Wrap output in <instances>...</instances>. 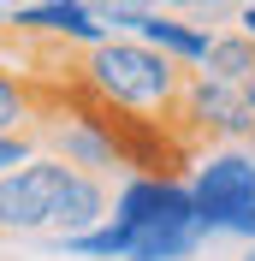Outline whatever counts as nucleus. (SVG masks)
Instances as JSON below:
<instances>
[{
	"instance_id": "nucleus-1",
	"label": "nucleus",
	"mask_w": 255,
	"mask_h": 261,
	"mask_svg": "<svg viewBox=\"0 0 255 261\" xmlns=\"http://www.w3.org/2000/svg\"><path fill=\"white\" fill-rule=\"evenodd\" d=\"M184 65L166 60L160 48L137 42V36H107L95 48L78 54V89H89L107 107H125V113H155L172 119L178 89H184Z\"/></svg>"
},
{
	"instance_id": "nucleus-2",
	"label": "nucleus",
	"mask_w": 255,
	"mask_h": 261,
	"mask_svg": "<svg viewBox=\"0 0 255 261\" xmlns=\"http://www.w3.org/2000/svg\"><path fill=\"white\" fill-rule=\"evenodd\" d=\"M196 196V220L208 238H225V226L238 220V208L255 196V143H214L196 148L190 172H184Z\"/></svg>"
},
{
	"instance_id": "nucleus-3",
	"label": "nucleus",
	"mask_w": 255,
	"mask_h": 261,
	"mask_svg": "<svg viewBox=\"0 0 255 261\" xmlns=\"http://www.w3.org/2000/svg\"><path fill=\"white\" fill-rule=\"evenodd\" d=\"M172 125L190 137L196 148H214V143H255V113L243 101V83H225L214 71H190L184 89H178V107H172Z\"/></svg>"
},
{
	"instance_id": "nucleus-4",
	"label": "nucleus",
	"mask_w": 255,
	"mask_h": 261,
	"mask_svg": "<svg viewBox=\"0 0 255 261\" xmlns=\"http://www.w3.org/2000/svg\"><path fill=\"white\" fill-rule=\"evenodd\" d=\"M107 220H119L131 238H143V231H172V226H196V231H202L190 184L166 178V172H125V184L113 190V214H107ZM202 238H208V231H202Z\"/></svg>"
},
{
	"instance_id": "nucleus-5",
	"label": "nucleus",
	"mask_w": 255,
	"mask_h": 261,
	"mask_svg": "<svg viewBox=\"0 0 255 261\" xmlns=\"http://www.w3.org/2000/svg\"><path fill=\"white\" fill-rule=\"evenodd\" d=\"M71 166L60 154H30V161L0 178V238H48L54 220V196H60Z\"/></svg>"
},
{
	"instance_id": "nucleus-6",
	"label": "nucleus",
	"mask_w": 255,
	"mask_h": 261,
	"mask_svg": "<svg viewBox=\"0 0 255 261\" xmlns=\"http://www.w3.org/2000/svg\"><path fill=\"white\" fill-rule=\"evenodd\" d=\"M12 36H24V42H65V48H95L113 30L83 0H36V6H18L12 12Z\"/></svg>"
},
{
	"instance_id": "nucleus-7",
	"label": "nucleus",
	"mask_w": 255,
	"mask_h": 261,
	"mask_svg": "<svg viewBox=\"0 0 255 261\" xmlns=\"http://www.w3.org/2000/svg\"><path fill=\"white\" fill-rule=\"evenodd\" d=\"M113 214V190L101 172H65L60 196H54V220H48V238H71V231H89Z\"/></svg>"
},
{
	"instance_id": "nucleus-8",
	"label": "nucleus",
	"mask_w": 255,
	"mask_h": 261,
	"mask_svg": "<svg viewBox=\"0 0 255 261\" xmlns=\"http://www.w3.org/2000/svg\"><path fill=\"white\" fill-rule=\"evenodd\" d=\"M131 36L148 42V48H160L166 60H178L184 71H196V65L208 60V42H214V30H202V24L184 18V12H143Z\"/></svg>"
},
{
	"instance_id": "nucleus-9",
	"label": "nucleus",
	"mask_w": 255,
	"mask_h": 261,
	"mask_svg": "<svg viewBox=\"0 0 255 261\" xmlns=\"http://www.w3.org/2000/svg\"><path fill=\"white\" fill-rule=\"evenodd\" d=\"M60 83H42L18 65H0V130H36V119L54 107Z\"/></svg>"
},
{
	"instance_id": "nucleus-10",
	"label": "nucleus",
	"mask_w": 255,
	"mask_h": 261,
	"mask_svg": "<svg viewBox=\"0 0 255 261\" xmlns=\"http://www.w3.org/2000/svg\"><path fill=\"white\" fill-rule=\"evenodd\" d=\"M196 71H214V77L225 83H249L255 77V42L232 24V30H214V42H208V60L196 65Z\"/></svg>"
},
{
	"instance_id": "nucleus-11",
	"label": "nucleus",
	"mask_w": 255,
	"mask_h": 261,
	"mask_svg": "<svg viewBox=\"0 0 255 261\" xmlns=\"http://www.w3.org/2000/svg\"><path fill=\"white\" fill-rule=\"evenodd\" d=\"M30 154H42V137H36V130H0V178L18 172Z\"/></svg>"
},
{
	"instance_id": "nucleus-12",
	"label": "nucleus",
	"mask_w": 255,
	"mask_h": 261,
	"mask_svg": "<svg viewBox=\"0 0 255 261\" xmlns=\"http://www.w3.org/2000/svg\"><path fill=\"white\" fill-rule=\"evenodd\" d=\"M238 6H243V0H190V12H184V18H196L202 30H208V24L232 30V24H238Z\"/></svg>"
},
{
	"instance_id": "nucleus-13",
	"label": "nucleus",
	"mask_w": 255,
	"mask_h": 261,
	"mask_svg": "<svg viewBox=\"0 0 255 261\" xmlns=\"http://www.w3.org/2000/svg\"><path fill=\"white\" fill-rule=\"evenodd\" d=\"M238 30H243V36H249V42H255V6H249V0H243V6H238Z\"/></svg>"
},
{
	"instance_id": "nucleus-14",
	"label": "nucleus",
	"mask_w": 255,
	"mask_h": 261,
	"mask_svg": "<svg viewBox=\"0 0 255 261\" xmlns=\"http://www.w3.org/2000/svg\"><path fill=\"white\" fill-rule=\"evenodd\" d=\"M6 60L18 65V36H0V65H6Z\"/></svg>"
},
{
	"instance_id": "nucleus-15",
	"label": "nucleus",
	"mask_w": 255,
	"mask_h": 261,
	"mask_svg": "<svg viewBox=\"0 0 255 261\" xmlns=\"http://www.w3.org/2000/svg\"><path fill=\"white\" fill-rule=\"evenodd\" d=\"M160 12H190V0H160Z\"/></svg>"
},
{
	"instance_id": "nucleus-16",
	"label": "nucleus",
	"mask_w": 255,
	"mask_h": 261,
	"mask_svg": "<svg viewBox=\"0 0 255 261\" xmlns=\"http://www.w3.org/2000/svg\"><path fill=\"white\" fill-rule=\"evenodd\" d=\"M0 36H12V12H6V6H0Z\"/></svg>"
},
{
	"instance_id": "nucleus-17",
	"label": "nucleus",
	"mask_w": 255,
	"mask_h": 261,
	"mask_svg": "<svg viewBox=\"0 0 255 261\" xmlns=\"http://www.w3.org/2000/svg\"><path fill=\"white\" fill-rule=\"evenodd\" d=\"M243 101H249V113H255V77H249V83H243Z\"/></svg>"
},
{
	"instance_id": "nucleus-18",
	"label": "nucleus",
	"mask_w": 255,
	"mask_h": 261,
	"mask_svg": "<svg viewBox=\"0 0 255 261\" xmlns=\"http://www.w3.org/2000/svg\"><path fill=\"white\" fill-rule=\"evenodd\" d=\"M238 261H255V244H243V255H238Z\"/></svg>"
},
{
	"instance_id": "nucleus-19",
	"label": "nucleus",
	"mask_w": 255,
	"mask_h": 261,
	"mask_svg": "<svg viewBox=\"0 0 255 261\" xmlns=\"http://www.w3.org/2000/svg\"><path fill=\"white\" fill-rule=\"evenodd\" d=\"M24 6H36V0H24Z\"/></svg>"
},
{
	"instance_id": "nucleus-20",
	"label": "nucleus",
	"mask_w": 255,
	"mask_h": 261,
	"mask_svg": "<svg viewBox=\"0 0 255 261\" xmlns=\"http://www.w3.org/2000/svg\"><path fill=\"white\" fill-rule=\"evenodd\" d=\"M249 6H255V0H249Z\"/></svg>"
}]
</instances>
